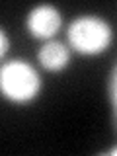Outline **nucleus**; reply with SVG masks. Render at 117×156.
I'll list each match as a JSON object with an SVG mask.
<instances>
[{"instance_id":"f257e3e1","label":"nucleus","mask_w":117,"mask_h":156,"mask_svg":"<svg viewBox=\"0 0 117 156\" xmlns=\"http://www.w3.org/2000/svg\"><path fill=\"white\" fill-rule=\"evenodd\" d=\"M41 80L31 65L23 61H10L0 68V92L12 101L23 104L37 96Z\"/></svg>"},{"instance_id":"f03ea898","label":"nucleus","mask_w":117,"mask_h":156,"mask_svg":"<svg viewBox=\"0 0 117 156\" xmlns=\"http://www.w3.org/2000/svg\"><path fill=\"white\" fill-rule=\"evenodd\" d=\"M111 39V29L109 26L100 18L86 16L80 18L76 22H72V26L68 27V41L76 51L84 53V55H96L101 53L109 45Z\"/></svg>"},{"instance_id":"39448f33","label":"nucleus","mask_w":117,"mask_h":156,"mask_svg":"<svg viewBox=\"0 0 117 156\" xmlns=\"http://www.w3.org/2000/svg\"><path fill=\"white\" fill-rule=\"evenodd\" d=\"M6 49H8V39H6V35H4V31L0 29V57L6 53Z\"/></svg>"},{"instance_id":"20e7f679","label":"nucleus","mask_w":117,"mask_h":156,"mask_svg":"<svg viewBox=\"0 0 117 156\" xmlns=\"http://www.w3.org/2000/svg\"><path fill=\"white\" fill-rule=\"evenodd\" d=\"M68 57H70L68 55V49L62 43H57V41L47 43L39 51V62L45 68H49V70H61V68H65L68 62Z\"/></svg>"},{"instance_id":"7ed1b4c3","label":"nucleus","mask_w":117,"mask_h":156,"mask_svg":"<svg viewBox=\"0 0 117 156\" xmlns=\"http://www.w3.org/2000/svg\"><path fill=\"white\" fill-rule=\"evenodd\" d=\"M27 27L35 37H51L61 27V14L57 8L49 6V4H41L29 14Z\"/></svg>"}]
</instances>
